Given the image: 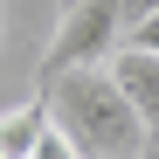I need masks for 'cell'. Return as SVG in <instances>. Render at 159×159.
Wrapping results in <instances>:
<instances>
[{"label":"cell","instance_id":"1","mask_svg":"<svg viewBox=\"0 0 159 159\" xmlns=\"http://www.w3.org/2000/svg\"><path fill=\"white\" fill-rule=\"evenodd\" d=\"M42 97L83 159H145L159 145L145 131V118L131 111V97L111 83V69H69L56 83H42Z\"/></svg>","mask_w":159,"mask_h":159},{"label":"cell","instance_id":"2","mask_svg":"<svg viewBox=\"0 0 159 159\" xmlns=\"http://www.w3.org/2000/svg\"><path fill=\"white\" fill-rule=\"evenodd\" d=\"M125 35H131L125 0H69L62 21H56V42L42 48L35 90H42V83H56V76H69V69H104V62L125 48Z\"/></svg>","mask_w":159,"mask_h":159},{"label":"cell","instance_id":"3","mask_svg":"<svg viewBox=\"0 0 159 159\" xmlns=\"http://www.w3.org/2000/svg\"><path fill=\"white\" fill-rule=\"evenodd\" d=\"M104 69H111V83L131 97V111L145 118V131L159 139V56H152V48H131V42H125V48H118Z\"/></svg>","mask_w":159,"mask_h":159},{"label":"cell","instance_id":"4","mask_svg":"<svg viewBox=\"0 0 159 159\" xmlns=\"http://www.w3.org/2000/svg\"><path fill=\"white\" fill-rule=\"evenodd\" d=\"M48 118H56V111H48V97H42V90H35L28 104H14V111H0V152H7V159H28L35 139L48 131Z\"/></svg>","mask_w":159,"mask_h":159},{"label":"cell","instance_id":"5","mask_svg":"<svg viewBox=\"0 0 159 159\" xmlns=\"http://www.w3.org/2000/svg\"><path fill=\"white\" fill-rule=\"evenodd\" d=\"M28 159H83V152H76V139H69L56 118H48V131L35 139V152H28Z\"/></svg>","mask_w":159,"mask_h":159},{"label":"cell","instance_id":"6","mask_svg":"<svg viewBox=\"0 0 159 159\" xmlns=\"http://www.w3.org/2000/svg\"><path fill=\"white\" fill-rule=\"evenodd\" d=\"M125 42H131V48H152V56H159V14H145V21H139Z\"/></svg>","mask_w":159,"mask_h":159},{"label":"cell","instance_id":"7","mask_svg":"<svg viewBox=\"0 0 159 159\" xmlns=\"http://www.w3.org/2000/svg\"><path fill=\"white\" fill-rule=\"evenodd\" d=\"M0 159H7V152H0Z\"/></svg>","mask_w":159,"mask_h":159},{"label":"cell","instance_id":"8","mask_svg":"<svg viewBox=\"0 0 159 159\" xmlns=\"http://www.w3.org/2000/svg\"><path fill=\"white\" fill-rule=\"evenodd\" d=\"M152 159H159V152H152Z\"/></svg>","mask_w":159,"mask_h":159}]
</instances>
